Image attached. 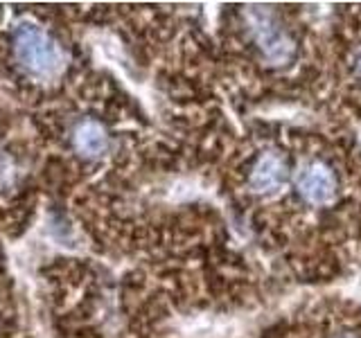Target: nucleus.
Here are the masks:
<instances>
[{
	"instance_id": "obj_1",
	"label": "nucleus",
	"mask_w": 361,
	"mask_h": 338,
	"mask_svg": "<svg viewBox=\"0 0 361 338\" xmlns=\"http://www.w3.org/2000/svg\"><path fill=\"white\" fill-rule=\"evenodd\" d=\"M14 56L27 75L52 79L63 70V52L56 41L37 23H20L14 32Z\"/></svg>"
},
{
	"instance_id": "obj_2",
	"label": "nucleus",
	"mask_w": 361,
	"mask_h": 338,
	"mask_svg": "<svg viewBox=\"0 0 361 338\" xmlns=\"http://www.w3.org/2000/svg\"><path fill=\"white\" fill-rule=\"evenodd\" d=\"M246 20L251 25L255 43L267 59L271 63H285L293 52V43L289 41L285 30L276 23V18L271 16V11H267L264 7H248Z\"/></svg>"
},
{
	"instance_id": "obj_3",
	"label": "nucleus",
	"mask_w": 361,
	"mask_h": 338,
	"mask_svg": "<svg viewBox=\"0 0 361 338\" xmlns=\"http://www.w3.org/2000/svg\"><path fill=\"white\" fill-rule=\"evenodd\" d=\"M334 176L332 172L321 163H312L300 172L298 176V192L310 203H327L334 196Z\"/></svg>"
},
{
	"instance_id": "obj_4",
	"label": "nucleus",
	"mask_w": 361,
	"mask_h": 338,
	"mask_svg": "<svg viewBox=\"0 0 361 338\" xmlns=\"http://www.w3.org/2000/svg\"><path fill=\"white\" fill-rule=\"evenodd\" d=\"M285 180H287V167L282 163V158L276 154H264L251 172V187L255 192H262V194L280 189L285 185Z\"/></svg>"
},
{
	"instance_id": "obj_5",
	"label": "nucleus",
	"mask_w": 361,
	"mask_h": 338,
	"mask_svg": "<svg viewBox=\"0 0 361 338\" xmlns=\"http://www.w3.org/2000/svg\"><path fill=\"white\" fill-rule=\"evenodd\" d=\"M73 144L77 154H82L84 158H97L104 154L109 146L106 131L102 129L99 122L84 120L82 124H77V129L73 133Z\"/></svg>"
},
{
	"instance_id": "obj_6",
	"label": "nucleus",
	"mask_w": 361,
	"mask_h": 338,
	"mask_svg": "<svg viewBox=\"0 0 361 338\" xmlns=\"http://www.w3.org/2000/svg\"><path fill=\"white\" fill-rule=\"evenodd\" d=\"M357 75H359V79H361V56L357 59Z\"/></svg>"
},
{
	"instance_id": "obj_7",
	"label": "nucleus",
	"mask_w": 361,
	"mask_h": 338,
	"mask_svg": "<svg viewBox=\"0 0 361 338\" xmlns=\"http://www.w3.org/2000/svg\"><path fill=\"white\" fill-rule=\"evenodd\" d=\"M338 338H355V336H348V334H343V336H338Z\"/></svg>"
}]
</instances>
